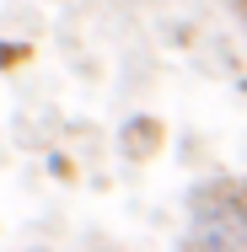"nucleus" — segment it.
<instances>
[{
    "label": "nucleus",
    "instance_id": "f257e3e1",
    "mask_svg": "<svg viewBox=\"0 0 247 252\" xmlns=\"http://www.w3.org/2000/svg\"><path fill=\"white\" fill-rule=\"evenodd\" d=\"M194 247H247V204L237 193H204L188 225Z\"/></svg>",
    "mask_w": 247,
    "mask_h": 252
}]
</instances>
